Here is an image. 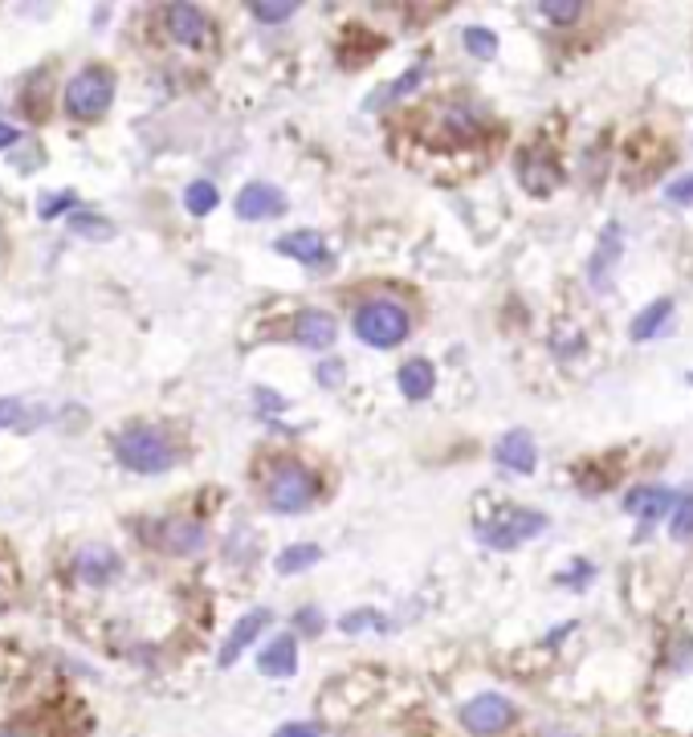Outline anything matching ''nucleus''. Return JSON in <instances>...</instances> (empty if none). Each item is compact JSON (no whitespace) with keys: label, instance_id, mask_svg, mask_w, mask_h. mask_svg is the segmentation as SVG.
I'll return each instance as SVG.
<instances>
[{"label":"nucleus","instance_id":"9","mask_svg":"<svg viewBox=\"0 0 693 737\" xmlns=\"http://www.w3.org/2000/svg\"><path fill=\"white\" fill-rule=\"evenodd\" d=\"M270 620H273V616L266 611V607H257V611H245V616L233 623L229 639L220 644V656H217L220 669H233V660H238V656L245 652V648H249V644H254V639L261 636L266 628H270Z\"/></svg>","mask_w":693,"mask_h":737},{"label":"nucleus","instance_id":"30","mask_svg":"<svg viewBox=\"0 0 693 737\" xmlns=\"http://www.w3.org/2000/svg\"><path fill=\"white\" fill-rule=\"evenodd\" d=\"M477 127H482V122H477V115L470 111V106H453V111H449V131H453L457 139L477 134Z\"/></svg>","mask_w":693,"mask_h":737},{"label":"nucleus","instance_id":"8","mask_svg":"<svg viewBox=\"0 0 693 737\" xmlns=\"http://www.w3.org/2000/svg\"><path fill=\"white\" fill-rule=\"evenodd\" d=\"M233 208H238L241 220H273V217H282V212H286V192L257 180V184L241 188Z\"/></svg>","mask_w":693,"mask_h":737},{"label":"nucleus","instance_id":"25","mask_svg":"<svg viewBox=\"0 0 693 737\" xmlns=\"http://www.w3.org/2000/svg\"><path fill=\"white\" fill-rule=\"evenodd\" d=\"M669 534H673L677 542H690L693 538V493H685V497H677L673 502V514H669Z\"/></svg>","mask_w":693,"mask_h":737},{"label":"nucleus","instance_id":"37","mask_svg":"<svg viewBox=\"0 0 693 737\" xmlns=\"http://www.w3.org/2000/svg\"><path fill=\"white\" fill-rule=\"evenodd\" d=\"M13 143H17V127L0 122V152H4V147H13Z\"/></svg>","mask_w":693,"mask_h":737},{"label":"nucleus","instance_id":"14","mask_svg":"<svg viewBox=\"0 0 693 737\" xmlns=\"http://www.w3.org/2000/svg\"><path fill=\"white\" fill-rule=\"evenodd\" d=\"M74 567H78V579H82V583L102 586L119 574V554L111 551V546H82Z\"/></svg>","mask_w":693,"mask_h":737},{"label":"nucleus","instance_id":"28","mask_svg":"<svg viewBox=\"0 0 693 737\" xmlns=\"http://www.w3.org/2000/svg\"><path fill=\"white\" fill-rule=\"evenodd\" d=\"M465 46H470L474 57L490 62L493 53H498V37H493L490 29H482V25H470V29H465Z\"/></svg>","mask_w":693,"mask_h":737},{"label":"nucleus","instance_id":"22","mask_svg":"<svg viewBox=\"0 0 693 737\" xmlns=\"http://www.w3.org/2000/svg\"><path fill=\"white\" fill-rule=\"evenodd\" d=\"M319 558H322V551L315 542H298V546H286V551L278 554V570H282V574H294V570L315 567Z\"/></svg>","mask_w":693,"mask_h":737},{"label":"nucleus","instance_id":"4","mask_svg":"<svg viewBox=\"0 0 693 737\" xmlns=\"http://www.w3.org/2000/svg\"><path fill=\"white\" fill-rule=\"evenodd\" d=\"M111 99H115V78H111V69L102 66H86L82 74L66 86V111L74 118H82V122L99 118L102 111L111 106Z\"/></svg>","mask_w":693,"mask_h":737},{"label":"nucleus","instance_id":"26","mask_svg":"<svg viewBox=\"0 0 693 737\" xmlns=\"http://www.w3.org/2000/svg\"><path fill=\"white\" fill-rule=\"evenodd\" d=\"M249 13H254L261 25H282L290 13H298V4H294V0H254Z\"/></svg>","mask_w":693,"mask_h":737},{"label":"nucleus","instance_id":"38","mask_svg":"<svg viewBox=\"0 0 693 737\" xmlns=\"http://www.w3.org/2000/svg\"><path fill=\"white\" fill-rule=\"evenodd\" d=\"M294 623H306L310 632H319V616H315V611H303V616H298V620H294Z\"/></svg>","mask_w":693,"mask_h":737},{"label":"nucleus","instance_id":"1","mask_svg":"<svg viewBox=\"0 0 693 737\" xmlns=\"http://www.w3.org/2000/svg\"><path fill=\"white\" fill-rule=\"evenodd\" d=\"M115 456H119L123 469L131 473H168L171 469V444L159 428H127L115 436Z\"/></svg>","mask_w":693,"mask_h":737},{"label":"nucleus","instance_id":"13","mask_svg":"<svg viewBox=\"0 0 693 737\" xmlns=\"http://www.w3.org/2000/svg\"><path fill=\"white\" fill-rule=\"evenodd\" d=\"M168 34L188 46V50H201L204 37H208V21L196 4H171L168 9Z\"/></svg>","mask_w":693,"mask_h":737},{"label":"nucleus","instance_id":"33","mask_svg":"<svg viewBox=\"0 0 693 737\" xmlns=\"http://www.w3.org/2000/svg\"><path fill=\"white\" fill-rule=\"evenodd\" d=\"M21 419V400H0V428L17 424Z\"/></svg>","mask_w":693,"mask_h":737},{"label":"nucleus","instance_id":"40","mask_svg":"<svg viewBox=\"0 0 693 737\" xmlns=\"http://www.w3.org/2000/svg\"><path fill=\"white\" fill-rule=\"evenodd\" d=\"M690 384H693V371H690Z\"/></svg>","mask_w":693,"mask_h":737},{"label":"nucleus","instance_id":"24","mask_svg":"<svg viewBox=\"0 0 693 737\" xmlns=\"http://www.w3.org/2000/svg\"><path fill=\"white\" fill-rule=\"evenodd\" d=\"M69 233L90 236V241H106V236H115V224L94 217V212H74V217H69Z\"/></svg>","mask_w":693,"mask_h":737},{"label":"nucleus","instance_id":"21","mask_svg":"<svg viewBox=\"0 0 693 737\" xmlns=\"http://www.w3.org/2000/svg\"><path fill=\"white\" fill-rule=\"evenodd\" d=\"M220 192L217 184H208V180H196V184L184 188V208L192 212V217H208L213 208H217Z\"/></svg>","mask_w":693,"mask_h":737},{"label":"nucleus","instance_id":"32","mask_svg":"<svg viewBox=\"0 0 693 737\" xmlns=\"http://www.w3.org/2000/svg\"><path fill=\"white\" fill-rule=\"evenodd\" d=\"M319 384L322 387H338V384H343V363H322V367H319Z\"/></svg>","mask_w":693,"mask_h":737},{"label":"nucleus","instance_id":"7","mask_svg":"<svg viewBox=\"0 0 693 737\" xmlns=\"http://www.w3.org/2000/svg\"><path fill=\"white\" fill-rule=\"evenodd\" d=\"M620 253H625V229H620V220H612L608 229L600 233V245H595L592 261H588V285L595 294H604L612 285V269L620 261Z\"/></svg>","mask_w":693,"mask_h":737},{"label":"nucleus","instance_id":"35","mask_svg":"<svg viewBox=\"0 0 693 737\" xmlns=\"http://www.w3.org/2000/svg\"><path fill=\"white\" fill-rule=\"evenodd\" d=\"M579 570H572V574H559V583H575V586H583L588 579H592V567L588 563H575Z\"/></svg>","mask_w":693,"mask_h":737},{"label":"nucleus","instance_id":"19","mask_svg":"<svg viewBox=\"0 0 693 737\" xmlns=\"http://www.w3.org/2000/svg\"><path fill=\"white\" fill-rule=\"evenodd\" d=\"M164 546L171 554H196L204 546V526L201 521H168L164 526Z\"/></svg>","mask_w":693,"mask_h":737},{"label":"nucleus","instance_id":"11","mask_svg":"<svg viewBox=\"0 0 693 737\" xmlns=\"http://www.w3.org/2000/svg\"><path fill=\"white\" fill-rule=\"evenodd\" d=\"M625 509L632 518H641V538H644V530H649L665 509H673V493L665 486H641L625 497Z\"/></svg>","mask_w":693,"mask_h":737},{"label":"nucleus","instance_id":"34","mask_svg":"<svg viewBox=\"0 0 693 737\" xmlns=\"http://www.w3.org/2000/svg\"><path fill=\"white\" fill-rule=\"evenodd\" d=\"M273 737H319V729H315V725H298V721H290V725H282Z\"/></svg>","mask_w":693,"mask_h":737},{"label":"nucleus","instance_id":"29","mask_svg":"<svg viewBox=\"0 0 693 737\" xmlns=\"http://www.w3.org/2000/svg\"><path fill=\"white\" fill-rule=\"evenodd\" d=\"M665 201L677 204V208H693V171L677 176L673 184H665Z\"/></svg>","mask_w":693,"mask_h":737},{"label":"nucleus","instance_id":"17","mask_svg":"<svg viewBox=\"0 0 693 737\" xmlns=\"http://www.w3.org/2000/svg\"><path fill=\"white\" fill-rule=\"evenodd\" d=\"M278 253H286V257L303 261V266H322V261H326V241H322L319 233L303 229V233L282 236V241H278Z\"/></svg>","mask_w":693,"mask_h":737},{"label":"nucleus","instance_id":"27","mask_svg":"<svg viewBox=\"0 0 693 737\" xmlns=\"http://www.w3.org/2000/svg\"><path fill=\"white\" fill-rule=\"evenodd\" d=\"M539 13L551 21V25H575L579 13H583V4H579V0H542Z\"/></svg>","mask_w":693,"mask_h":737},{"label":"nucleus","instance_id":"6","mask_svg":"<svg viewBox=\"0 0 693 737\" xmlns=\"http://www.w3.org/2000/svg\"><path fill=\"white\" fill-rule=\"evenodd\" d=\"M510 721H514V704H510L502 693H482V697L461 704V725L477 737L502 734Z\"/></svg>","mask_w":693,"mask_h":737},{"label":"nucleus","instance_id":"18","mask_svg":"<svg viewBox=\"0 0 693 737\" xmlns=\"http://www.w3.org/2000/svg\"><path fill=\"white\" fill-rule=\"evenodd\" d=\"M396 379H400V391H405L408 400H428V396H433V384H437L428 359H412V363H405Z\"/></svg>","mask_w":693,"mask_h":737},{"label":"nucleus","instance_id":"36","mask_svg":"<svg viewBox=\"0 0 693 737\" xmlns=\"http://www.w3.org/2000/svg\"><path fill=\"white\" fill-rule=\"evenodd\" d=\"M66 204H74V192H62V196H53V201L41 208V217H57V212H62Z\"/></svg>","mask_w":693,"mask_h":737},{"label":"nucleus","instance_id":"39","mask_svg":"<svg viewBox=\"0 0 693 737\" xmlns=\"http://www.w3.org/2000/svg\"><path fill=\"white\" fill-rule=\"evenodd\" d=\"M257 400H266L273 408V412H278V408H286V403L278 400V396H273V391H257Z\"/></svg>","mask_w":693,"mask_h":737},{"label":"nucleus","instance_id":"31","mask_svg":"<svg viewBox=\"0 0 693 737\" xmlns=\"http://www.w3.org/2000/svg\"><path fill=\"white\" fill-rule=\"evenodd\" d=\"M356 628H380V632H388V623L372 616V611H351V616H343V632H356Z\"/></svg>","mask_w":693,"mask_h":737},{"label":"nucleus","instance_id":"12","mask_svg":"<svg viewBox=\"0 0 693 737\" xmlns=\"http://www.w3.org/2000/svg\"><path fill=\"white\" fill-rule=\"evenodd\" d=\"M294 338H298L303 347H310V351H326V347H335L338 326L326 310H303V314L294 319Z\"/></svg>","mask_w":693,"mask_h":737},{"label":"nucleus","instance_id":"10","mask_svg":"<svg viewBox=\"0 0 693 737\" xmlns=\"http://www.w3.org/2000/svg\"><path fill=\"white\" fill-rule=\"evenodd\" d=\"M493 461L510 473H535V465H539V444H535V436L526 432V428H514V432H506L493 444Z\"/></svg>","mask_w":693,"mask_h":737},{"label":"nucleus","instance_id":"3","mask_svg":"<svg viewBox=\"0 0 693 737\" xmlns=\"http://www.w3.org/2000/svg\"><path fill=\"white\" fill-rule=\"evenodd\" d=\"M542 530H547V514H539V509H502L498 518L477 526V538L493 551H514V546H523L526 538L542 534Z\"/></svg>","mask_w":693,"mask_h":737},{"label":"nucleus","instance_id":"2","mask_svg":"<svg viewBox=\"0 0 693 737\" xmlns=\"http://www.w3.org/2000/svg\"><path fill=\"white\" fill-rule=\"evenodd\" d=\"M356 335L359 342H368L375 351H388V347H400L408 338V314L405 306L396 302H368L356 314Z\"/></svg>","mask_w":693,"mask_h":737},{"label":"nucleus","instance_id":"23","mask_svg":"<svg viewBox=\"0 0 693 737\" xmlns=\"http://www.w3.org/2000/svg\"><path fill=\"white\" fill-rule=\"evenodd\" d=\"M523 184L526 192H535V196H542V192H551V188L559 184V171L555 164H535V159H523Z\"/></svg>","mask_w":693,"mask_h":737},{"label":"nucleus","instance_id":"5","mask_svg":"<svg viewBox=\"0 0 693 737\" xmlns=\"http://www.w3.org/2000/svg\"><path fill=\"white\" fill-rule=\"evenodd\" d=\"M319 481L310 477V469L303 465H278L270 477V505L278 514H303L306 505L315 502Z\"/></svg>","mask_w":693,"mask_h":737},{"label":"nucleus","instance_id":"20","mask_svg":"<svg viewBox=\"0 0 693 737\" xmlns=\"http://www.w3.org/2000/svg\"><path fill=\"white\" fill-rule=\"evenodd\" d=\"M424 74H428V66H424V62H421V66H412L405 78H400V82H392V86H384L380 94H372V99H368V111H380L384 102H396V99H405V94H412V90L424 82Z\"/></svg>","mask_w":693,"mask_h":737},{"label":"nucleus","instance_id":"16","mask_svg":"<svg viewBox=\"0 0 693 737\" xmlns=\"http://www.w3.org/2000/svg\"><path fill=\"white\" fill-rule=\"evenodd\" d=\"M257 669L266 672V676H294L298 672V644L294 636H278L273 644H266V652L257 656Z\"/></svg>","mask_w":693,"mask_h":737},{"label":"nucleus","instance_id":"15","mask_svg":"<svg viewBox=\"0 0 693 737\" xmlns=\"http://www.w3.org/2000/svg\"><path fill=\"white\" fill-rule=\"evenodd\" d=\"M669 319H673V298H657V302H649L641 314L632 319L628 338H632V342H653V338L669 326Z\"/></svg>","mask_w":693,"mask_h":737}]
</instances>
